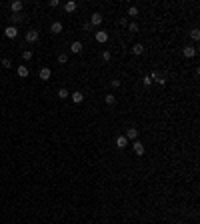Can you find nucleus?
Instances as JSON below:
<instances>
[{
  "label": "nucleus",
  "mask_w": 200,
  "mask_h": 224,
  "mask_svg": "<svg viewBox=\"0 0 200 224\" xmlns=\"http://www.w3.org/2000/svg\"><path fill=\"white\" fill-rule=\"evenodd\" d=\"M110 84H112V88H118V86H120V80H116V78H114V80L110 82Z\"/></svg>",
  "instance_id": "obj_29"
},
{
  "label": "nucleus",
  "mask_w": 200,
  "mask_h": 224,
  "mask_svg": "<svg viewBox=\"0 0 200 224\" xmlns=\"http://www.w3.org/2000/svg\"><path fill=\"white\" fill-rule=\"evenodd\" d=\"M132 146H134V152L138 154V156H142V154H144V150H146V148H144V144L140 142V140H134V144H132Z\"/></svg>",
  "instance_id": "obj_7"
},
{
  "label": "nucleus",
  "mask_w": 200,
  "mask_h": 224,
  "mask_svg": "<svg viewBox=\"0 0 200 224\" xmlns=\"http://www.w3.org/2000/svg\"><path fill=\"white\" fill-rule=\"evenodd\" d=\"M96 42H100V44H104L106 40H108V32H104V30H100V32H96Z\"/></svg>",
  "instance_id": "obj_9"
},
{
  "label": "nucleus",
  "mask_w": 200,
  "mask_h": 224,
  "mask_svg": "<svg viewBox=\"0 0 200 224\" xmlns=\"http://www.w3.org/2000/svg\"><path fill=\"white\" fill-rule=\"evenodd\" d=\"M0 64H2V68H6V70H8V68H12V62H10V58H2V62H0Z\"/></svg>",
  "instance_id": "obj_20"
},
{
  "label": "nucleus",
  "mask_w": 200,
  "mask_h": 224,
  "mask_svg": "<svg viewBox=\"0 0 200 224\" xmlns=\"http://www.w3.org/2000/svg\"><path fill=\"white\" fill-rule=\"evenodd\" d=\"M102 24V14L100 12H94V14L90 16V26H100Z\"/></svg>",
  "instance_id": "obj_3"
},
{
  "label": "nucleus",
  "mask_w": 200,
  "mask_h": 224,
  "mask_svg": "<svg viewBox=\"0 0 200 224\" xmlns=\"http://www.w3.org/2000/svg\"><path fill=\"white\" fill-rule=\"evenodd\" d=\"M138 12H140V10L136 8V6H130V8H128V16H132V18H136V16H138Z\"/></svg>",
  "instance_id": "obj_19"
},
{
  "label": "nucleus",
  "mask_w": 200,
  "mask_h": 224,
  "mask_svg": "<svg viewBox=\"0 0 200 224\" xmlns=\"http://www.w3.org/2000/svg\"><path fill=\"white\" fill-rule=\"evenodd\" d=\"M70 98H72V102H74V104H80V102L84 100V94L76 90V92H72V94H70Z\"/></svg>",
  "instance_id": "obj_10"
},
{
  "label": "nucleus",
  "mask_w": 200,
  "mask_h": 224,
  "mask_svg": "<svg viewBox=\"0 0 200 224\" xmlns=\"http://www.w3.org/2000/svg\"><path fill=\"white\" fill-rule=\"evenodd\" d=\"M24 8V4L20 2V0H14V2H10V10L14 12V14H20V10Z\"/></svg>",
  "instance_id": "obj_4"
},
{
  "label": "nucleus",
  "mask_w": 200,
  "mask_h": 224,
  "mask_svg": "<svg viewBox=\"0 0 200 224\" xmlns=\"http://www.w3.org/2000/svg\"><path fill=\"white\" fill-rule=\"evenodd\" d=\"M126 138L136 140V138H138V128H136V126H130V128L126 130Z\"/></svg>",
  "instance_id": "obj_6"
},
{
  "label": "nucleus",
  "mask_w": 200,
  "mask_h": 224,
  "mask_svg": "<svg viewBox=\"0 0 200 224\" xmlns=\"http://www.w3.org/2000/svg\"><path fill=\"white\" fill-rule=\"evenodd\" d=\"M70 52L72 54H80L82 52V42H80V40H76V42L70 44Z\"/></svg>",
  "instance_id": "obj_8"
},
{
  "label": "nucleus",
  "mask_w": 200,
  "mask_h": 224,
  "mask_svg": "<svg viewBox=\"0 0 200 224\" xmlns=\"http://www.w3.org/2000/svg\"><path fill=\"white\" fill-rule=\"evenodd\" d=\"M150 80H156L160 86H164V84H166V74H160V72H152V74H150Z\"/></svg>",
  "instance_id": "obj_2"
},
{
  "label": "nucleus",
  "mask_w": 200,
  "mask_h": 224,
  "mask_svg": "<svg viewBox=\"0 0 200 224\" xmlns=\"http://www.w3.org/2000/svg\"><path fill=\"white\" fill-rule=\"evenodd\" d=\"M4 34H6V38H16V36H18V30H16V26H6Z\"/></svg>",
  "instance_id": "obj_5"
},
{
  "label": "nucleus",
  "mask_w": 200,
  "mask_h": 224,
  "mask_svg": "<svg viewBox=\"0 0 200 224\" xmlns=\"http://www.w3.org/2000/svg\"><path fill=\"white\" fill-rule=\"evenodd\" d=\"M128 30H130V32H138V24H136V22H132V24H128Z\"/></svg>",
  "instance_id": "obj_25"
},
{
  "label": "nucleus",
  "mask_w": 200,
  "mask_h": 224,
  "mask_svg": "<svg viewBox=\"0 0 200 224\" xmlns=\"http://www.w3.org/2000/svg\"><path fill=\"white\" fill-rule=\"evenodd\" d=\"M58 62H60V64H66V62H68V54L60 52V54H58Z\"/></svg>",
  "instance_id": "obj_22"
},
{
  "label": "nucleus",
  "mask_w": 200,
  "mask_h": 224,
  "mask_svg": "<svg viewBox=\"0 0 200 224\" xmlns=\"http://www.w3.org/2000/svg\"><path fill=\"white\" fill-rule=\"evenodd\" d=\"M190 36H192V38H194V40H200V30H198V28H192Z\"/></svg>",
  "instance_id": "obj_24"
},
{
  "label": "nucleus",
  "mask_w": 200,
  "mask_h": 224,
  "mask_svg": "<svg viewBox=\"0 0 200 224\" xmlns=\"http://www.w3.org/2000/svg\"><path fill=\"white\" fill-rule=\"evenodd\" d=\"M182 54H184L186 58H194V56H196V48H192V46H184Z\"/></svg>",
  "instance_id": "obj_11"
},
{
  "label": "nucleus",
  "mask_w": 200,
  "mask_h": 224,
  "mask_svg": "<svg viewBox=\"0 0 200 224\" xmlns=\"http://www.w3.org/2000/svg\"><path fill=\"white\" fill-rule=\"evenodd\" d=\"M102 58H104V60H110V58H112V54H110L108 50H104V52H102Z\"/></svg>",
  "instance_id": "obj_28"
},
{
  "label": "nucleus",
  "mask_w": 200,
  "mask_h": 224,
  "mask_svg": "<svg viewBox=\"0 0 200 224\" xmlns=\"http://www.w3.org/2000/svg\"><path fill=\"white\" fill-rule=\"evenodd\" d=\"M50 32H52V34H60V32H62V22H58V20H56V22H52V26H50Z\"/></svg>",
  "instance_id": "obj_13"
},
{
  "label": "nucleus",
  "mask_w": 200,
  "mask_h": 224,
  "mask_svg": "<svg viewBox=\"0 0 200 224\" xmlns=\"http://www.w3.org/2000/svg\"><path fill=\"white\" fill-rule=\"evenodd\" d=\"M38 76H40V80H48V78L52 76V72H50V68H42L38 72Z\"/></svg>",
  "instance_id": "obj_12"
},
{
  "label": "nucleus",
  "mask_w": 200,
  "mask_h": 224,
  "mask_svg": "<svg viewBox=\"0 0 200 224\" xmlns=\"http://www.w3.org/2000/svg\"><path fill=\"white\" fill-rule=\"evenodd\" d=\"M38 36H40L38 30H36V28H30L28 32H26V36H24V38H26V42H28V44H34L36 40H38Z\"/></svg>",
  "instance_id": "obj_1"
},
{
  "label": "nucleus",
  "mask_w": 200,
  "mask_h": 224,
  "mask_svg": "<svg viewBox=\"0 0 200 224\" xmlns=\"http://www.w3.org/2000/svg\"><path fill=\"white\" fill-rule=\"evenodd\" d=\"M16 72H18L20 78H26V76H28V68L24 66V64H22V66H18V70H16Z\"/></svg>",
  "instance_id": "obj_17"
},
{
  "label": "nucleus",
  "mask_w": 200,
  "mask_h": 224,
  "mask_svg": "<svg viewBox=\"0 0 200 224\" xmlns=\"http://www.w3.org/2000/svg\"><path fill=\"white\" fill-rule=\"evenodd\" d=\"M58 96H60V100H64V98H68L70 94H68L66 88H60V90H58Z\"/></svg>",
  "instance_id": "obj_21"
},
{
  "label": "nucleus",
  "mask_w": 200,
  "mask_h": 224,
  "mask_svg": "<svg viewBox=\"0 0 200 224\" xmlns=\"http://www.w3.org/2000/svg\"><path fill=\"white\" fill-rule=\"evenodd\" d=\"M22 58H24V60H30V58H32V50H24Z\"/></svg>",
  "instance_id": "obj_26"
},
{
  "label": "nucleus",
  "mask_w": 200,
  "mask_h": 224,
  "mask_svg": "<svg viewBox=\"0 0 200 224\" xmlns=\"http://www.w3.org/2000/svg\"><path fill=\"white\" fill-rule=\"evenodd\" d=\"M118 22H120V24H122V26H126V24H128V18H126V16H124V18H120V20H118Z\"/></svg>",
  "instance_id": "obj_30"
},
{
  "label": "nucleus",
  "mask_w": 200,
  "mask_h": 224,
  "mask_svg": "<svg viewBox=\"0 0 200 224\" xmlns=\"http://www.w3.org/2000/svg\"><path fill=\"white\" fill-rule=\"evenodd\" d=\"M126 144H128V138H126V136H118V138H116V146L118 148H124Z\"/></svg>",
  "instance_id": "obj_16"
},
{
  "label": "nucleus",
  "mask_w": 200,
  "mask_h": 224,
  "mask_svg": "<svg viewBox=\"0 0 200 224\" xmlns=\"http://www.w3.org/2000/svg\"><path fill=\"white\" fill-rule=\"evenodd\" d=\"M76 2H74V0H70V2H66V4H64V10H66V12H74V10H76Z\"/></svg>",
  "instance_id": "obj_14"
},
{
  "label": "nucleus",
  "mask_w": 200,
  "mask_h": 224,
  "mask_svg": "<svg viewBox=\"0 0 200 224\" xmlns=\"http://www.w3.org/2000/svg\"><path fill=\"white\" fill-rule=\"evenodd\" d=\"M142 84H144V86H150V84H152V80H150V76H144V78H142Z\"/></svg>",
  "instance_id": "obj_27"
},
{
  "label": "nucleus",
  "mask_w": 200,
  "mask_h": 224,
  "mask_svg": "<svg viewBox=\"0 0 200 224\" xmlns=\"http://www.w3.org/2000/svg\"><path fill=\"white\" fill-rule=\"evenodd\" d=\"M132 52L134 54H144V46H142V44H134V46H132Z\"/></svg>",
  "instance_id": "obj_18"
},
{
  "label": "nucleus",
  "mask_w": 200,
  "mask_h": 224,
  "mask_svg": "<svg viewBox=\"0 0 200 224\" xmlns=\"http://www.w3.org/2000/svg\"><path fill=\"white\" fill-rule=\"evenodd\" d=\"M104 102H106L108 106H114V104H116V96H114V94H106V96H104Z\"/></svg>",
  "instance_id": "obj_15"
},
{
  "label": "nucleus",
  "mask_w": 200,
  "mask_h": 224,
  "mask_svg": "<svg viewBox=\"0 0 200 224\" xmlns=\"http://www.w3.org/2000/svg\"><path fill=\"white\" fill-rule=\"evenodd\" d=\"M10 20H12V22H14V24L22 22V14H12V16H10Z\"/></svg>",
  "instance_id": "obj_23"
}]
</instances>
